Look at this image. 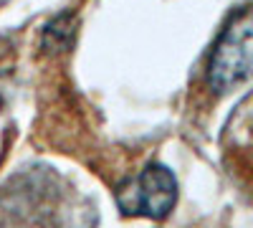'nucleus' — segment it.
I'll list each match as a JSON object with an SVG mask.
<instances>
[{
    "label": "nucleus",
    "mask_w": 253,
    "mask_h": 228,
    "mask_svg": "<svg viewBox=\"0 0 253 228\" xmlns=\"http://www.w3.org/2000/svg\"><path fill=\"white\" fill-rule=\"evenodd\" d=\"M177 203V180L165 165H147L119 190V205L126 213L165 218Z\"/></svg>",
    "instance_id": "f03ea898"
},
{
    "label": "nucleus",
    "mask_w": 253,
    "mask_h": 228,
    "mask_svg": "<svg viewBox=\"0 0 253 228\" xmlns=\"http://www.w3.org/2000/svg\"><path fill=\"white\" fill-rule=\"evenodd\" d=\"M253 74V15H241L230 23L208 61V84L228 91Z\"/></svg>",
    "instance_id": "f257e3e1"
}]
</instances>
